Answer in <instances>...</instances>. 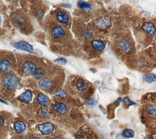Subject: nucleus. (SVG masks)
<instances>
[{
	"label": "nucleus",
	"mask_w": 156,
	"mask_h": 139,
	"mask_svg": "<svg viewBox=\"0 0 156 139\" xmlns=\"http://www.w3.org/2000/svg\"><path fill=\"white\" fill-rule=\"evenodd\" d=\"M4 86L7 88H16L19 86L20 82L18 77L14 74H8L5 76L3 80Z\"/></svg>",
	"instance_id": "f257e3e1"
},
{
	"label": "nucleus",
	"mask_w": 156,
	"mask_h": 139,
	"mask_svg": "<svg viewBox=\"0 0 156 139\" xmlns=\"http://www.w3.org/2000/svg\"><path fill=\"white\" fill-rule=\"evenodd\" d=\"M14 47L21 50H24V51H28V52L29 53H33L34 51L33 46L30 44H29L28 42H26V41H24V40L19 41V42L15 43L14 44Z\"/></svg>",
	"instance_id": "f03ea898"
},
{
	"label": "nucleus",
	"mask_w": 156,
	"mask_h": 139,
	"mask_svg": "<svg viewBox=\"0 0 156 139\" xmlns=\"http://www.w3.org/2000/svg\"><path fill=\"white\" fill-rule=\"evenodd\" d=\"M54 127L50 123H45L39 126V130L43 135H48L53 131Z\"/></svg>",
	"instance_id": "7ed1b4c3"
},
{
	"label": "nucleus",
	"mask_w": 156,
	"mask_h": 139,
	"mask_svg": "<svg viewBox=\"0 0 156 139\" xmlns=\"http://www.w3.org/2000/svg\"><path fill=\"white\" fill-rule=\"evenodd\" d=\"M96 27L100 29H106L111 25V20L109 17H102L98 19L95 23Z\"/></svg>",
	"instance_id": "20e7f679"
},
{
	"label": "nucleus",
	"mask_w": 156,
	"mask_h": 139,
	"mask_svg": "<svg viewBox=\"0 0 156 139\" xmlns=\"http://www.w3.org/2000/svg\"><path fill=\"white\" fill-rule=\"evenodd\" d=\"M23 69L26 74H34L36 70V66L34 63L31 61H26L23 65Z\"/></svg>",
	"instance_id": "39448f33"
},
{
	"label": "nucleus",
	"mask_w": 156,
	"mask_h": 139,
	"mask_svg": "<svg viewBox=\"0 0 156 139\" xmlns=\"http://www.w3.org/2000/svg\"><path fill=\"white\" fill-rule=\"evenodd\" d=\"M18 99L20 100L21 101L26 102V103L30 102L33 99L32 92L29 90L25 91L24 92H23V93L19 96Z\"/></svg>",
	"instance_id": "423d86ee"
},
{
	"label": "nucleus",
	"mask_w": 156,
	"mask_h": 139,
	"mask_svg": "<svg viewBox=\"0 0 156 139\" xmlns=\"http://www.w3.org/2000/svg\"><path fill=\"white\" fill-rule=\"evenodd\" d=\"M52 35L55 38H61L65 36V31L60 26L54 27L52 30Z\"/></svg>",
	"instance_id": "0eeeda50"
},
{
	"label": "nucleus",
	"mask_w": 156,
	"mask_h": 139,
	"mask_svg": "<svg viewBox=\"0 0 156 139\" xmlns=\"http://www.w3.org/2000/svg\"><path fill=\"white\" fill-rule=\"evenodd\" d=\"M142 29L149 35H154L155 33V28L153 24L149 22L144 23L142 26Z\"/></svg>",
	"instance_id": "6e6552de"
},
{
	"label": "nucleus",
	"mask_w": 156,
	"mask_h": 139,
	"mask_svg": "<svg viewBox=\"0 0 156 139\" xmlns=\"http://www.w3.org/2000/svg\"><path fill=\"white\" fill-rule=\"evenodd\" d=\"M11 68V63L6 59L0 60V71L7 72Z\"/></svg>",
	"instance_id": "1a4fd4ad"
},
{
	"label": "nucleus",
	"mask_w": 156,
	"mask_h": 139,
	"mask_svg": "<svg viewBox=\"0 0 156 139\" xmlns=\"http://www.w3.org/2000/svg\"><path fill=\"white\" fill-rule=\"evenodd\" d=\"M57 18H58V21L62 24L67 23L69 20L68 15L62 11H59L57 13Z\"/></svg>",
	"instance_id": "9d476101"
},
{
	"label": "nucleus",
	"mask_w": 156,
	"mask_h": 139,
	"mask_svg": "<svg viewBox=\"0 0 156 139\" xmlns=\"http://www.w3.org/2000/svg\"><path fill=\"white\" fill-rule=\"evenodd\" d=\"M54 109L59 114H64L67 111V107L63 103L59 102L54 105Z\"/></svg>",
	"instance_id": "9b49d317"
},
{
	"label": "nucleus",
	"mask_w": 156,
	"mask_h": 139,
	"mask_svg": "<svg viewBox=\"0 0 156 139\" xmlns=\"http://www.w3.org/2000/svg\"><path fill=\"white\" fill-rule=\"evenodd\" d=\"M26 129V125L22 121H16L14 124V129L17 133H22Z\"/></svg>",
	"instance_id": "f8f14e48"
},
{
	"label": "nucleus",
	"mask_w": 156,
	"mask_h": 139,
	"mask_svg": "<svg viewBox=\"0 0 156 139\" xmlns=\"http://www.w3.org/2000/svg\"><path fill=\"white\" fill-rule=\"evenodd\" d=\"M37 101L40 104L43 105H48L50 103V101L48 97L43 93H40L38 95Z\"/></svg>",
	"instance_id": "ddd939ff"
},
{
	"label": "nucleus",
	"mask_w": 156,
	"mask_h": 139,
	"mask_svg": "<svg viewBox=\"0 0 156 139\" xmlns=\"http://www.w3.org/2000/svg\"><path fill=\"white\" fill-rule=\"evenodd\" d=\"M91 44L93 48L99 51H102L105 49V45L101 40H93L92 41Z\"/></svg>",
	"instance_id": "4468645a"
},
{
	"label": "nucleus",
	"mask_w": 156,
	"mask_h": 139,
	"mask_svg": "<svg viewBox=\"0 0 156 139\" xmlns=\"http://www.w3.org/2000/svg\"><path fill=\"white\" fill-rule=\"evenodd\" d=\"M39 86L41 88L43 89H48L52 85L51 81L48 79H41L39 81Z\"/></svg>",
	"instance_id": "2eb2a0df"
},
{
	"label": "nucleus",
	"mask_w": 156,
	"mask_h": 139,
	"mask_svg": "<svg viewBox=\"0 0 156 139\" xmlns=\"http://www.w3.org/2000/svg\"><path fill=\"white\" fill-rule=\"evenodd\" d=\"M119 47H121V49L123 51H126V52H128V51H131V44L125 40H123L120 41V42H119Z\"/></svg>",
	"instance_id": "dca6fc26"
},
{
	"label": "nucleus",
	"mask_w": 156,
	"mask_h": 139,
	"mask_svg": "<svg viewBox=\"0 0 156 139\" xmlns=\"http://www.w3.org/2000/svg\"><path fill=\"white\" fill-rule=\"evenodd\" d=\"M143 79L147 83H152V82L156 81V75L153 73L144 74L143 77Z\"/></svg>",
	"instance_id": "f3484780"
},
{
	"label": "nucleus",
	"mask_w": 156,
	"mask_h": 139,
	"mask_svg": "<svg viewBox=\"0 0 156 139\" xmlns=\"http://www.w3.org/2000/svg\"><path fill=\"white\" fill-rule=\"evenodd\" d=\"M76 87L79 91H84L87 89V84L84 80L78 79L76 82Z\"/></svg>",
	"instance_id": "a211bd4d"
},
{
	"label": "nucleus",
	"mask_w": 156,
	"mask_h": 139,
	"mask_svg": "<svg viewBox=\"0 0 156 139\" xmlns=\"http://www.w3.org/2000/svg\"><path fill=\"white\" fill-rule=\"evenodd\" d=\"M122 136L126 138H132L134 136V132L132 129H125L123 131Z\"/></svg>",
	"instance_id": "6ab92c4d"
},
{
	"label": "nucleus",
	"mask_w": 156,
	"mask_h": 139,
	"mask_svg": "<svg viewBox=\"0 0 156 139\" xmlns=\"http://www.w3.org/2000/svg\"><path fill=\"white\" fill-rule=\"evenodd\" d=\"M77 6L79 8L82 9H91V5L88 3L83 1H79L77 3Z\"/></svg>",
	"instance_id": "aec40b11"
},
{
	"label": "nucleus",
	"mask_w": 156,
	"mask_h": 139,
	"mask_svg": "<svg viewBox=\"0 0 156 139\" xmlns=\"http://www.w3.org/2000/svg\"><path fill=\"white\" fill-rule=\"evenodd\" d=\"M147 111L152 115H156V107L154 105H149L147 107Z\"/></svg>",
	"instance_id": "412c9836"
},
{
	"label": "nucleus",
	"mask_w": 156,
	"mask_h": 139,
	"mask_svg": "<svg viewBox=\"0 0 156 139\" xmlns=\"http://www.w3.org/2000/svg\"><path fill=\"white\" fill-rule=\"evenodd\" d=\"M43 74H44V70L42 68H38L35 71L33 75L35 77H39L42 76Z\"/></svg>",
	"instance_id": "4be33fe9"
},
{
	"label": "nucleus",
	"mask_w": 156,
	"mask_h": 139,
	"mask_svg": "<svg viewBox=\"0 0 156 139\" xmlns=\"http://www.w3.org/2000/svg\"><path fill=\"white\" fill-rule=\"evenodd\" d=\"M123 102L124 103V104H126V105H129V106H131V105H136V103H135L134 102L132 101L131 99H130L129 97H125V98H124L123 100Z\"/></svg>",
	"instance_id": "5701e85b"
},
{
	"label": "nucleus",
	"mask_w": 156,
	"mask_h": 139,
	"mask_svg": "<svg viewBox=\"0 0 156 139\" xmlns=\"http://www.w3.org/2000/svg\"><path fill=\"white\" fill-rule=\"evenodd\" d=\"M55 95L60 96L61 97H63V98H65V97H66V93L65 91L60 90L58 91V92H56L55 93Z\"/></svg>",
	"instance_id": "b1692460"
},
{
	"label": "nucleus",
	"mask_w": 156,
	"mask_h": 139,
	"mask_svg": "<svg viewBox=\"0 0 156 139\" xmlns=\"http://www.w3.org/2000/svg\"><path fill=\"white\" fill-rule=\"evenodd\" d=\"M54 62L58 63L60 64L64 65V64H66V59H65L64 58H59L57 60H54Z\"/></svg>",
	"instance_id": "393cba45"
},
{
	"label": "nucleus",
	"mask_w": 156,
	"mask_h": 139,
	"mask_svg": "<svg viewBox=\"0 0 156 139\" xmlns=\"http://www.w3.org/2000/svg\"><path fill=\"white\" fill-rule=\"evenodd\" d=\"M40 114L43 115V116H46L48 115L49 114V112L46 109H41L40 110Z\"/></svg>",
	"instance_id": "a878e982"
},
{
	"label": "nucleus",
	"mask_w": 156,
	"mask_h": 139,
	"mask_svg": "<svg viewBox=\"0 0 156 139\" xmlns=\"http://www.w3.org/2000/svg\"><path fill=\"white\" fill-rule=\"evenodd\" d=\"M122 102V99L121 98V97H119V98L114 102V105H115V106H118L119 104H120V103Z\"/></svg>",
	"instance_id": "bb28decb"
},
{
	"label": "nucleus",
	"mask_w": 156,
	"mask_h": 139,
	"mask_svg": "<svg viewBox=\"0 0 156 139\" xmlns=\"http://www.w3.org/2000/svg\"><path fill=\"white\" fill-rule=\"evenodd\" d=\"M87 102L88 104L89 105H93L95 104V101L93 99H90L88 101H87Z\"/></svg>",
	"instance_id": "cd10ccee"
},
{
	"label": "nucleus",
	"mask_w": 156,
	"mask_h": 139,
	"mask_svg": "<svg viewBox=\"0 0 156 139\" xmlns=\"http://www.w3.org/2000/svg\"><path fill=\"white\" fill-rule=\"evenodd\" d=\"M3 123H4V119H3V118L1 116H0V125H3Z\"/></svg>",
	"instance_id": "c85d7f7f"
},
{
	"label": "nucleus",
	"mask_w": 156,
	"mask_h": 139,
	"mask_svg": "<svg viewBox=\"0 0 156 139\" xmlns=\"http://www.w3.org/2000/svg\"><path fill=\"white\" fill-rule=\"evenodd\" d=\"M0 102H2V103H3V104H7V102H5L4 101H3V99H0Z\"/></svg>",
	"instance_id": "c756f323"
},
{
	"label": "nucleus",
	"mask_w": 156,
	"mask_h": 139,
	"mask_svg": "<svg viewBox=\"0 0 156 139\" xmlns=\"http://www.w3.org/2000/svg\"><path fill=\"white\" fill-rule=\"evenodd\" d=\"M33 139H41V138H40V137H34Z\"/></svg>",
	"instance_id": "7c9ffc66"
},
{
	"label": "nucleus",
	"mask_w": 156,
	"mask_h": 139,
	"mask_svg": "<svg viewBox=\"0 0 156 139\" xmlns=\"http://www.w3.org/2000/svg\"><path fill=\"white\" fill-rule=\"evenodd\" d=\"M51 139H62V138H60V137H54V138H51Z\"/></svg>",
	"instance_id": "2f4dec72"
},
{
	"label": "nucleus",
	"mask_w": 156,
	"mask_h": 139,
	"mask_svg": "<svg viewBox=\"0 0 156 139\" xmlns=\"http://www.w3.org/2000/svg\"><path fill=\"white\" fill-rule=\"evenodd\" d=\"M153 138L156 139V134H155L153 135Z\"/></svg>",
	"instance_id": "473e14b6"
},
{
	"label": "nucleus",
	"mask_w": 156,
	"mask_h": 139,
	"mask_svg": "<svg viewBox=\"0 0 156 139\" xmlns=\"http://www.w3.org/2000/svg\"><path fill=\"white\" fill-rule=\"evenodd\" d=\"M1 15H0V24H1Z\"/></svg>",
	"instance_id": "72a5a7b5"
}]
</instances>
